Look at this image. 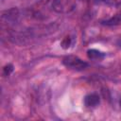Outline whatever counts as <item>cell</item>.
Segmentation results:
<instances>
[{
    "mask_svg": "<svg viewBox=\"0 0 121 121\" xmlns=\"http://www.w3.org/2000/svg\"><path fill=\"white\" fill-rule=\"evenodd\" d=\"M99 101H100L99 96L96 94H90L86 95L84 98V104L86 107H89V108L96 107L99 104Z\"/></svg>",
    "mask_w": 121,
    "mask_h": 121,
    "instance_id": "3",
    "label": "cell"
},
{
    "mask_svg": "<svg viewBox=\"0 0 121 121\" xmlns=\"http://www.w3.org/2000/svg\"><path fill=\"white\" fill-rule=\"evenodd\" d=\"M87 56L90 60H100L105 57V54L96 50V49H89L87 51Z\"/></svg>",
    "mask_w": 121,
    "mask_h": 121,
    "instance_id": "4",
    "label": "cell"
},
{
    "mask_svg": "<svg viewBox=\"0 0 121 121\" xmlns=\"http://www.w3.org/2000/svg\"><path fill=\"white\" fill-rule=\"evenodd\" d=\"M98 1H101L109 5H120L121 4V0H98Z\"/></svg>",
    "mask_w": 121,
    "mask_h": 121,
    "instance_id": "8",
    "label": "cell"
},
{
    "mask_svg": "<svg viewBox=\"0 0 121 121\" xmlns=\"http://www.w3.org/2000/svg\"><path fill=\"white\" fill-rule=\"evenodd\" d=\"M70 45H71V38L69 36H67V37H65L62 40V42H61V47L64 48V49H66V48L70 47Z\"/></svg>",
    "mask_w": 121,
    "mask_h": 121,
    "instance_id": "7",
    "label": "cell"
},
{
    "mask_svg": "<svg viewBox=\"0 0 121 121\" xmlns=\"http://www.w3.org/2000/svg\"><path fill=\"white\" fill-rule=\"evenodd\" d=\"M120 22H121V14H116L113 17H112L111 19L104 21L103 24L107 25V26H112V25H118Z\"/></svg>",
    "mask_w": 121,
    "mask_h": 121,
    "instance_id": "5",
    "label": "cell"
},
{
    "mask_svg": "<svg viewBox=\"0 0 121 121\" xmlns=\"http://www.w3.org/2000/svg\"><path fill=\"white\" fill-rule=\"evenodd\" d=\"M12 71H13V65L10 64V63L7 64V65L4 66V68H3V73H4L5 76H9V75L12 73Z\"/></svg>",
    "mask_w": 121,
    "mask_h": 121,
    "instance_id": "6",
    "label": "cell"
},
{
    "mask_svg": "<svg viewBox=\"0 0 121 121\" xmlns=\"http://www.w3.org/2000/svg\"><path fill=\"white\" fill-rule=\"evenodd\" d=\"M77 7L76 0H54L52 3L53 9L58 13H70Z\"/></svg>",
    "mask_w": 121,
    "mask_h": 121,
    "instance_id": "1",
    "label": "cell"
},
{
    "mask_svg": "<svg viewBox=\"0 0 121 121\" xmlns=\"http://www.w3.org/2000/svg\"><path fill=\"white\" fill-rule=\"evenodd\" d=\"M118 44L121 46V38H120V40H119V42H118Z\"/></svg>",
    "mask_w": 121,
    "mask_h": 121,
    "instance_id": "9",
    "label": "cell"
},
{
    "mask_svg": "<svg viewBox=\"0 0 121 121\" xmlns=\"http://www.w3.org/2000/svg\"><path fill=\"white\" fill-rule=\"evenodd\" d=\"M62 63L70 69H74V70H83L88 66V63L84 60H82L81 59H79L77 56H73V55H69L63 58L62 60Z\"/></svg>",
    "mask_w": 121,
    "mask_h": 121,
    "instance_id": "2",
    "label": "cell"
}]
</instances>
